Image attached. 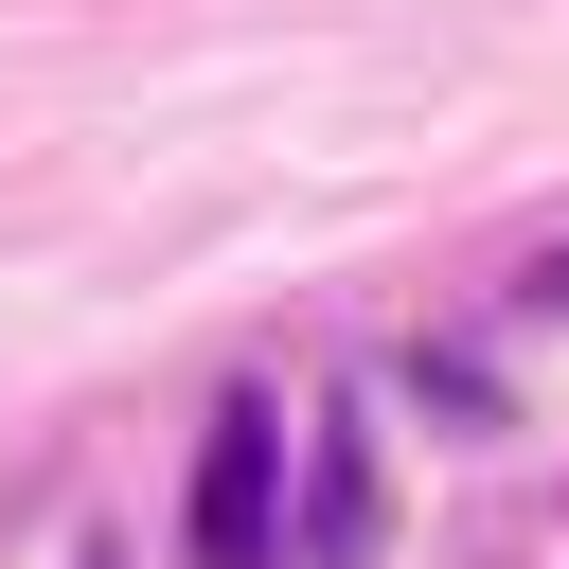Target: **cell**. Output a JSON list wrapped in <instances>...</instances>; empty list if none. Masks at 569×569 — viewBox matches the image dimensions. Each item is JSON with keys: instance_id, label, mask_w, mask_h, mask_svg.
Wrapping results in <instances>:
<instances>
[{"instance_id": "obj_2", "label": "cell", "mask_w": 569, "mask_h": 569, "mask_svg": "<svg viewBox=\"0 0 569 569\" xmlns=\"http://www.w3.org/2000/svg\"><path fill=\"white\" fill-rule=\"evenodd\" d=\"M284 569H373V427H356V409H320V462H302V533H284Z\"/></svg>"}, {"instance_id": "obj_1", "label": "cell", "mask_w": 569, "mask_h": 569, "mask_svg": "<svg viewBox=\"0 0 569 569\" xmlns=\"http://www.w3.org/2000/svg\"><path fill=\"white\" fill-rule=\"evenodd\" d=\"M196 569H284V409L231 391L196 427Z\"/></svg>"}, {"instance_id": "obj_3", "label": "cell", "mask_w": 569, "mask_h": 569, "mask_svg": "<svg viewBox=\"0 0 569 569\" xmlns=\"http://www.w3.org/2000/svg\"><path fill=\"white\" fill-rule=\"evenodd\" d=\"M89 569H107V551H89Z\"/></svg>"}]
</instances>
